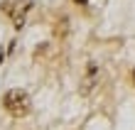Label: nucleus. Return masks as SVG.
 <instances>
[{"instance_id":"nucleus-1","label":"nucleus","mask_w":135,"mask_h":130,"mask_svg":"<svg viewBox=\"0 0 135 130\" xmlns=\"http://www.w3.org/2000/svg\"><path fill=\"white\" fill-rule=\"evenodd\" d=\"M3 105H5V110L10 113L12 118H22V115L30 113L32 101H30L27 91H22V88H10V91L3 96Z\"/></svg>"},{"instance_id":"nucleus-2","label":"nucleus","mask_w":135,"mask_h":130,"mask_svg":"<svg viewBox=\"0 0 135 130\" xmlns=\"http://www.w3.org/2000/svg\"><path fill=\"white\" fill-rule=\"evenodd\" d=\"M98 84H101V71H98L96 64H89L86 76L79 81V93H81V96H91V93L98 88Z\"/></svg>"},{"instance_id":"nucleus-3","label":"nucleus","mask_w":135,"mask_h":130,"mask_svg":"<svg viewBox=\"0 0 135 130\" xmlns=\"http://www.w3.org/2000/svg\"><path fill=\"white\" fill-rule=\"evenodd\" d=\"M7 10H10V15H12V25L20 30L22 25H25V15L30 10V0H22V7H20V0H17V3H15V10L12 7H7Z\"/></svg>"},{"instance_id":"nucleus-4","label":"nucleus","mask_w":135,"mask_h":130,"mask_svg":"<svg viewBox=\"0 0 135 130\" xmlns=\"http://www.w3.org/2000/svg\"><path fill=\"white\" fill-rule=\"evenodd\" d=\"M74 3H79V5H84V3H89V0H74Z\"/></svg>"},{"instance_id":"nucleus-5","label":"nucleus","mask_w":135,"mask_h":130,"mask_svg":"<svg viewBox=\"0 0 135 130\" xmlns=\"http://www.w3.org/2000/svg\"><path fill=\"white\" fill-rule=\"evenodd\" d=\"M133 81H135V74H133Z\"/></svg>"}]
</instances>
